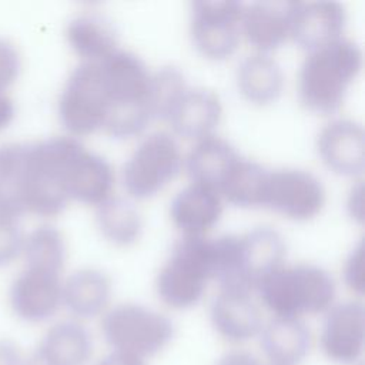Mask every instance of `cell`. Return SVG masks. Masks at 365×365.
I'll return each instance as SVG.
<instances>
[{
    "instance_id": "obj_1",
    "label": "cell",
    "mask_w": 365,
    "mask_h": 365,
    "mask_svg": "<svg viewBox=\"0 0 365 365\" xmlns=\"http://www.w3.org/2000/svg\"><path fill=\"white\" fill-rule=\"evenodd\" d=\"M98 64L108 100L106 133L114 140L140 135L151 121L153 73L137 54L117 48Z\"/></svg>"
},
{
    "instance_id": "obj_2",
    "label": "cell",
    "mask_w": 365,
    "mask_h": 365,
    "mask_svg": "<svg viewBox=\"0 0 365 365\" xmlns=\"http://www.w3.org/2000/svg\"><path fill=\"white\" fill-rule=\"evenodd\" d=\"M214 279L220 291L251 294L264 277L284 265L287 244L272 227L212 238Z\"/></svg>"
},
{
    "instance_id": "obj_3",
    "label": "cell",
    "mask_w": 365,
    "mask_h": 365,
    "mask_svg": "<svg viewBox=\"0 0 365 365\" xmlns=\"http://www.w3.org/2000/svg\"><path fill=\"white\" fill-rule=\"evenodd\" d=\"M83 144L70 135L23 143L21 195L26 212L38 217L61 214L67 204L66 170Z\"/></svg>"
},
{
    "instance_id": "obj_4",
    "label": "cell",
    "mask_w": 365,
    "mask_h": 365,
    "mask_svg": "<svg viewBox=\"0 0 365 365\" xmlns=\"http://www.w3.org/2000/svg\"><path fill=\"white\" fill-rule=\"evenodd\" d=\"M362 64L359 44L345 37L309 51L298 73V96L304 107L317 114L338 111Z\"/></svg>"
},
{
    "instance_id": "obj_5",
    "label": "cell",
    "mask_w": 365,
    "mask_h": 365,
    "mask_svg": "<svg viewBox=\"0 0 365 365\" xmlns=\"http://www.w3.org/2000/svg\"><path fill=\"white\" fill-rule=\"evenodd\" d=\"M264 307L274 317L302 318L327 312L335 301L334 277L319 265H281L255 288Z\"/></svg>"
},
{
    "instance_id": "obj_6",
    "label": "cell",
    "mask_w": 365,
    "mask_h": 365,
    "mask_svg": "<svg viewBox=\"0 0 365 365\" xmlns=\"http://www.w3.org/2000/svg\"><path fill=\"white\" fill-rule=\"evenodd\" d=\"M211 279H214L212 238L182 237L158 271L155 291L167 307L190 309L201 302Z\"/></svg>"
},
{
    "instance_id": "obj_7",
    "label": "cell",
    "mask_w": 365,
    "mask_h": 365,
    "mask_svg": "<svg viewBox=\"0 0 365 365\" xmlns=\"http://www.w3.org/2000/svg\"><path fill=\"white\" fill-rule=\"evenodd\" d=\"M101 334L111 351L147 359L161 352L174 338L173 319L150 307L124 302L104 312Z\"/></svg>"
},
{
    "instance_id": "obj_8",
    "label": "cell",
    "mask_w": 365,
    "mask_h": 365,
    "mask_svg": "<svg viewBox=\"0 0 365 365\" xmlns=\"http://www.w3.org/2000/svg\"><path fill=\"white\" fill-rule=\"evenodd\" d=\"M182 164L181 148L174 135L165 131L151 133L123 164V187L131 198H153L178 177Z\"/></svg>"
},
{
    "instance_id": "obj_9",
    "label": "cell",
    "mask_w": 365,
    "mask_h": 365,
    "mask_svg": "<svg viewBox=\"0 0 365 365\" xmlns=\"http://www.w3.org/2000/svg\"><path fill=\"white\" fill-rule=\"evenodd\" d=\"M60 124L70 137L104 130L108 100L97 63H80L67 77L57 101Z\"/></svg>"
},
{
    "instance_id": "obj_10",
    "label": "cell",
    "mask_w": 365,
    "mask_h": 365,
    "mask_svg": "<svg viewBox=\"0 0 365 365\" xmlns=\"http://www.w3.org/2000/svg\"><path fill=\"white\" fill-rule=\"evenodd\" d=\"M245 3L237 0H200L191 3L190 34L195 50L205 58H230L241 41Z\"/></svg>"
},
{
    "instance_id": "obj_11",
    "label": "cell",
    "mask_w": 365,
    "mask_h": 365,
    "mask_svg": "<svg viewBox=\"0 0 365 365\" xmlns=\"http://www.w3.org/2000/svg\"><path fill=\"white\" fill-rule=\"evenodd\" d=\"M327 192L322 181L301 168L268 170L262 208L292 221H309L324 208Z\"/></svg>"
},
{
    "instance_id": "obj_12",
    "label": "cell",
    "mask_w": 365,
    "mask_h": 365,
    "mask_svg": "<svg viewBox=\"0 0 365 365\" xmlns=\"http://www.w3.org/2000/svg\"><path fill=\"white\" fill-rule=\"evenodd\" d=\"M61 272L24 267L9 287V305L20 321L41 324L61 308Z\"/></svg>"
},
{
    "instance_id": "obj_13",
    "label": "cell",
    "mask_w": 365,
    "mask_h": 365,
    "mask_svg": "<svg viewBox=\"0 0 365 365\" xmlns=\"http://www.w3.org/2000/svg\"><path fill=\"white\" fill-rule=\"evenodd\" d=\"M365 344V309L361 301L334 304L327 312L319 334L324 355L339 365L361 359Z\"/></svg>"
},
{
    "instance_id": "obj_14",
    "label": "cell",
    "mask_w": 365,
    "mask_h": 365,
    "mask_svg": "<svg viewBox=\"0 0 365 365\" xmlns=\"http://www.w3.org/2000/svg\"><path fill=\"white\" fill-rule=\"evenodd\" d=\"M346 11L338 1H291L289 38L314 51L344 37Z\"/></svg>"
},
{
    "instance_id": "obj_15",
    "label": "cell",
    "mask_w": 365,
    "mask_h": 365,
    "mask_svg": "<svg viewBox=\"0 0 365 365\" xmlns=\"http://www.w3.org/2000/svg\"><path fill=\"white\" fill-rule=\"evenodd\" d=\"M324 165L336 175L356 178L365 168V133L361 123L335 118L325 124L317 138Z\"/></svg>"
},
{
    "instance_id": "obj_16",
    "label": "cell",
    "mask_w": 365,
    "mask_h": 365,
    "mask_svg": "<svg viewBox=\"0 0 365 365\" xmlns=\"http://www.w3.org/2000/svg\"><path fill=\"white\" fill-rule=\"evenodd\" d=\"M93 355V336L77 319L53 324L23 365H86Z\"/></svg>"
},
{
    "instance_id": "obj_17",
    "label": "cell",
    "mask_w": 365,
    "mask_h": 365,
    "mask_svg": "<svg viewBox=\"0 0 365 365\" xmlns=\"http://www.w3.org/2000/svg\"><path fill=\"white\" fill-rule=\"evenodd\" d=\"M222 117V104L212 90L187 86L173 103L165 121L174 134L188 140H202L214 134Z\"/></svg>"
},
{
    "instance_id": "obj_18",
    "label": "cell",
    "mask_w": 365,
    "mask_h": 365,
    "mask_svg": "<svg viewBox=\"0 0 365 365\" xmlns=\"http://www.w3.org/2000/svg\"><path fill=\"white\" fill-rule=\"evenodd\" d=\"M114 180L111 164L103 155L81 145L67 165L66 191L70 201L97 207L111 197Z\"/></svg>"
},
{
    "instance_id": "obj_19",
    "label": "cell",
    "mask_w": 365,
    "mask_h": 365,
    "mask_svg": "<svg viewBox=\"0 0 365 365\" xmlns=\"http://www.w3.org/2000/svg\"><path fill=\"white\" fill-rule=\"evenodd\" d=\"M215 332L228 342L242 344L259 335L264 321L251 294L220 291L210 307Z\"/></svg>"
},
{
    "instance_id": "obj_20",
    "label": "cell",
    "mask_w": 365,
    "mask_h": 365,
    "mask_svg": "<svg viewBox=\"0 0 365 365\" xmlns=\"http://www.w3.org/2000/svg\"><path fill=\"white\" fill-rule=\"evenodd\" d=\"M222 198L212 187L191 182L180 190L170 204L173 224L184 237H202L221 218Z\"/></svg>"
},
{
    "instance_id": "obj_21",
    "label": "cell",
    "mask_w": 365,
    "mask_h": 365,
    "mask_svg": "<svg viewBox=\"0 0 365 365\" xmlns=\"http://www.w3.org/2000/svg\"><path fill=\"white\" fill-rule=\"evenodd\" d=\"M291 1H254L244 6L241 34L255 53L269 54L289 38Z\"/></svg>"
},
{
    "instance_id": "obj_22",
    "label": "cell",
    "mask_w": 365,
    "mask_h": 365,
    "mask_svg": "<svg viewBox=\"0 0 365 365\" xmlns=\"http://www.w3.org/2000/svg\"><path fill=\"white\" fill-rule=\"evenodd\" d=\"M258 336L269 365H298L312 344L309 327L302 318L274 317L262 325Z\"/></svg>"
},
{
    "instance_id": "obj_23",
    "label": "cell",
    "mask_w": 365,
    "mask_h": 365,
    "mask_svg": "<svg viewBox=\"0 0 365 365\" xmlns=\"http://www.w3.org/2000/svg\"><path fill=\"white\" fill-rule=\"evenodd\" d=\"M111 279L97 268H80L63 281L61 307L73 319H91L106 312L111 298Z\"/></svg>"
},
{
    "instance_id": "obj_24",
    "label": "cell",
    "mask_w": 365,
    "mask_h": 365,
    "mask_svg": "<svg viewBox=\"0 0 365 365\" xmlns=\"http://www.w3.org/2000/svg\"><path fill=\"white\" fill-rule=\"evenodd\" d=\"M237 87L251 104L268 106L284 91L285 77L279 63L269 54L254 53L244 57L237 67Z\"/></svg>"
},
{
    "instance_id": "obj_25",
    "label": "cell",
    "mask_w": 365,
    "mask_h": 365,
    "mask_svg": "<svg viewBox=\"0 0 365 365\" xmlns=\"http://www.w3.org/2000/svg\"><path fill=\"white\" fill-rule=\"evenodd\" d=\"M241 155L227 140L215 134L198 140L185 158V170L191 182L220 190L225 177Z\"/></svg>"
},
{
    "instance_id": "obj_26",
    "label": "cell",
    "mask_w": 365,
    "mask_h": 365,
    "mask_svg": "<svg viewBox=\"0 0 365 365\" xmlns=\"http://www.w3.org/2000/svg\"><path fill=\"white\" fill-rule=\"evenodd\" d=\"M66 38L71 50L86 63H100L118 48L114 26L96 13L73 17L66 26Z\"/></svg>"
},
{
    "instance_id": "obj_27",
    "label": "cell",
    "mask_w": 365,
    "mask_h": 365,
    "mask_svg": "<svg viewBox=\"0 0 365 365\" xmlns=\"http://www.w3.org/2000/svg\"><path fill=\"white\" fill-rule=\"evenodd\" d=\"M96 224L100 234L115 247H131L143 234V215L125 197H108L97 205Z\"/></svg>"
},
{
    "instance_id": "obj_28",
    "label": "cell",
    "mask_w": 365,
    "mask_h": 365,
    "mask_svg": "<svg viewBox=\"0 0 365 365\" xmlns=\"http://www.w3.org/2000/svg\"><path fill=\"white\" fill-rule=\"evenodd\" d=\"M268 168L257 161L240 157L218 192L228 204L237 208H261Z\"/></svg>"
},
{
    "instance_id": "obj_29",
    "label": "cell",
    "mask_w": 365,
    "mask_h": 365,
    "mask_svg": "<svg viewBox=\"0 0 365 365\" xmlns=\"http://www.w3.org/2000/svg\"><path fill=\"white\" fill-rule=\"evenodd\" d=\"M26 267L61 272L66 257V240L58 228L43 224L24 237L23 252Z\"/></svg>"
},
{
    "instance_id": "obj_30",
    "label": "cell",
    "mask_w": 365,
    "mask_h": 365,
    "mask_svg": "<svg viewBox=\"0 0 365 365\" xmlns=\"http://www.w3.org/2000/svg\"><path fill=\"white\" fill-rule=\"evenodd\" d=\"M23 143L0 144V217L19 220L26 214L21 195Z\"/></svg>"
},
{
    "instance_id": "obj_31",
    "label": "cell",
    "mask_w": 365,
    "mask_h": 365,
    "mask_svg": "<svg viewBox=\"0 0 365 365\" xmlns=\"http://www.w3.org/2000/svg\"><path fill=\"white\" fill-rule=\"evenodd\" d=\"M187 87L184 74L177 67H161L151 76V106L154 120H165L168 110Z\"/></svg>"
},
{
    "instance_id": "obj_32",
    "label": "cell",
    "mask_w": 365,
    "mask_h": 365,
    "mask_svg": "<svg viewBox=\"0 0 365 365\" xmlns=\"http://www.w3.org/2000/svg\"><path fill=\"white\" fill-rule=\"evenodd\" d=\"M24 237L19 220L0 217V268L19 258L23 252Z\"/></svg>"
},
{
    "instance_id": "obj_33",
    "label": "cell",
    "mask_w": 365,
    "mask_h": 365,
    "mask_svg": "<svg viewBox=\"0 0 365 365\" xmlns=\"http://www.w3.org/2000/svg\"><path fill=\"white\" fill-rule=\"evenodd\" d=\"M364 245L362 240L354 245V248L349 251L344 267H342V277L345 285L356 295L364 294Z\"/></svg>"
},
{
    "instance_id": "obj_34",
    "label": "cell",
    "mask_w": 365,
    "mask_h": 365,
    "mask_svg": "<svg viewBox=\"0 0 365 365\" xmlns=\"http://www.w3.org/2000/svg\"><path fill=\"white\" fill-rule=\"evenodd\" d=\"M20 68L19 50L13 43L0 37V91H6L17 80Z\"/></svg>"
},
{
    "instance_id": "obj_35",
    "label": "cell",
    "mask_w": 365,
    "mask_h": 365,
    "mask_svg": "<svg viewBox=\"0 0 365 365\" xmlns=\"http://www.w3.org/2000/svg\"><path fill=\"white\" fill-rule=\"evenodd\" d=\"M215 365H264V364L258 356H255L248 351L234 349L220 356Z\"/></svg>"
},
{
    "instance_id": "obj_36",
    "label": "cell",
    "mask_w": 365,
    "mask_h": 365,
    "mask_svg": "<svg viewBox=\"0 0 365 365\" xmlns=\"http://www.w3.org/2000/svg\"><path fill=\"white\" fill-rule=\"evenodd\" d=\"M364 188H362V181H356L351 191H349V195H348V200H346V208H348V212L349 215L352 217V220H355L356 222H362L364 220V207H362V202H364Z\"/></svg>"
},
{
    "instance_id": "obj_37",
    "label": "cell",
    "mask_w": 365,
    "mask_h": 365,
    "mask_svg": "<svg viewBox=\"0 0 365 365\" xmlns=\"http://www.w3.org/2000/svg\"><path fill=\"white\" fill-rule=\"evenodd\" d=\"M24 354L10 339H0V365H23Z\"/></svg>"
},
{
    "instance_id": "obj_38",
    "label": "cell",
    "mask_w": 365,
    "mask_h": 365,
    "mask_svg": "<svg viewBox=\"0 0 365 365\" xmlns=\"http://www.w3.org/2000/svg\"><path fill=\"white\" fill-rule=\"evenodd\" d=\"M96 365H147V362L145 359L131 354L111 351L110 354L103 356Z\"/></svg>"
},
{
    "instance_id": "obj_39",
    "label": "cell",
    "mask_w": 365,
    "mask_h": 365,
    "mask_svg": "<svg viewBox=\"0 0 365 365\" xmlns=\"http://www.w3.org/2000/svg\"><path fill=\"white\" fill-rule=\"evenodd\" d=\"M14 101L6 91H0V131L4 130L14 118Z\"/></svg>"
},
{
    "instance_id": "obj_40",
    "label": "cell",
    "mask_w": 365,
    "mask_h": 365,
    "mask_svg": "<svg viewBox=\"0 0 365 365\" xmlns=\"http://www.w3.org/2000/svg\"><path fill=\"white\" fill-rule=\"evenodd\" d=\"M268 365H269V364H268Z\"/></svg>"
}]
</instances>
